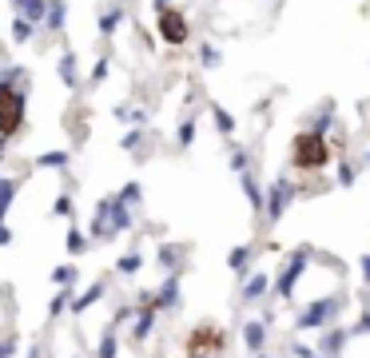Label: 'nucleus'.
Listing matches in <instances>:
<instances>
[{
	"label": "nucleus",
	"instance_id": "nucleus-1",
	"mask_svg": "<svg viewBox=\"0 0 370 358\" xmlns=\"http://www.w3.org/2000/svg\"><path fill=\"white\" fill-rule=\"evenodd\" d=\"M290 156H295V168L299 171H319V168H327L330 148H327V139H322L319 131H303V136L295 139Z\"/></svg>",
	"mask_w": 370,
	"mask_h": 358
},
{
	"label": "nucleus",
	"instance_id": "nucleus-2",
	"mask_svg": "<svg viewBox=\"0 0 370 358\" xmlns=\"http://www.w3.org/2000/svg\"><path fill=\"white\" fill-rule=\"evenodd\" d=\"M21 119H24V96L12 88H0V131L12 136L21 128Z\"/></svg>",
	"mask_w": 370,
	"mask_h": 358
},
{
	"label": "nucleus",
	"instance_id": "nucleus-3",
	"mask_svg": "<svg viewBox=\"0 0 370 358\" xmlns=\"http://www.w3.org/2000/svg\"><path fill=\"white\" fill-rule=\"evenodd\" d=\"M160 32H163V40H168V44H187V20H183L180 12L163 9L160 12Z\"/></svg>",
	"mask_w": 370,
	"mask_h": 358
}]
</instances>
